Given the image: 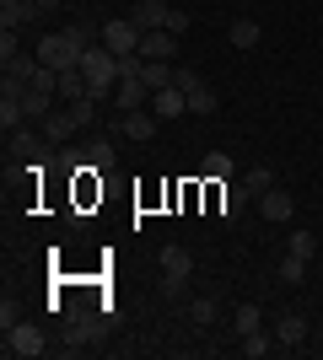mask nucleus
I'll list each match as a JSON object with an SVG mask.
<instances>
[{
  "label": "nucleus",
  "mask_w": 323,
  "mask_h": 360,
  "mask_svg": "<svg viewBox=\"0 0 323 360\" xmlns=\"http://www.w3.org/2000/svg\"><path fill=\"white\" fill-rule=\"evenodd\" d=\"M32 16H38L32 0H0V27H22V22H32Z\"/></svg>",
  "instance_id": "nucleus-17"
},
{
  "label": "nucleus",
  "mask_w": 323,
  "mask_h": 360,
  "mask_svg": "<svg viewBox=\"0 0 323 360\" xmlns=\"http://www.w3.org/2000/svg\"><path fill=\"white\" fill-rule=\"evenodd\" d=\"M215 317H221V296H200V301H189V323H194V328H210Z\"/></svg>",
  "instance_id": "nucleus-18"
},
{
  "label": "nucleus",
  "mask_w": 323,
  "mask_h": 360,
  "mask_svg": "<svg viewBox=\"0 0 323 360\" xmlns=\"http://www.w3.org/2000/svg\"><path fill=\"white\" fill-rule=\"evenodd\" d=\"M232 328H237V339H243V333H253V328H264V312H259V301H243V307L232 312Z\"/></svg>",
  "instance_id": "nucleus-19"
},
{
  "label": "nucleus",
  "mask_w": 323,
  "mask_h": 360,
  "mask_svg": "<svg viewBox=\"0 0 323 360\" xmlns=\"http://www.w3.org/2000/svg\"><path fill=\"white\" fill-rule=\"evenodd\" d=\"M156 113L151 108H135V113H119V124H113V129H119V135H129V140H140V146H146V140L156 135Z\"/></svg>",
  "instance_id": "nucleus-6"
},
{
  "label": "nucleus",
  "mask_w": 323,
  "mask_h": 360,
  "mask_svg": "<svg viewBox=\"0 0 323 360\" xmlns=\"http://www.w3.org/2000/svg\"><path fill=\"white\" fill-rule=\"evenodd\" d=\"M172 54H178V32H167V27L140 32V60H172Z\"/></svg>",
  "instance_id": "nucleus-7"
},
{
  "label": "nucleus",
  "mask_w": 323,
  "mask_h": 360,
  "mask_svg": "<svg viewBox=\"0 0 323 360\" xmlns=\"http://www.w3.org/2000/svg\"><path fill=\"white\" fill-rule=\"evenodd\" d=\"M76 70L87 75V91H92L97 103H103V97H113V86H119V54H108L103 44H87V54H81Z\"/></svg>",
  "instance_id": "nucleus-2"
},
{
  "label": "nucleus",
  "mask_w": 323,
  "mask_h": 360,
  "mask_svg": "<svg viewBox=\"0 0 323 360\" xmlns=\"http://www.w3.org/2000/svg\"><path fill=\"white\" fill-rule=\"evenodd\" d=\"M70 113H76V124L87 129V124L97 119V97H81V103H70Z\"/></svg>",
  "instance_id": "nucleus-26"
},
{
  "label": "nucleus",
  "mask_w": 323,
  "mask_h": 360,
  "mask_svg": "<svg viewBox=\"0 0 323 360\" xmlns=\"http://www.w3.org/2000/svg\"><path fill=\"white\" fill-rule=\"evenodd\" d=\"M275 345H280V349L308 345V317H302V312H280V317H275Z\"/></svg>",
  "instance_id": "nucleus-9"
},
{
  "label": "nucleus",
  "mask_w": 323,
  "mask_h": 360,
  "mask_svg": "<svg viewBox=\"0 0 323 360\" xmlns=\"http://www.w3.org/2000/svg\"><path fill=\"white\" fill-rule=\"evenodd\" d=\"M248 199H253V194H248V188H243V183H232V188H227V194H221V221H243V210H248Z\"/></svg>",
  "instance_id": "nucleus-16"
},
{
  "label": "nucleus",
  "mask_w": 323,
  "mask_h": 360,
  "mask_svg": "<svg viewBox=\"0 0 323 360\" xmlns=\"http://www.w3.org/2000/svg\"><path fill=\"white\" fill-rule=\"evenodd\" d=\"M44 333L38 328H27V323H11V328H6V355H16V360H38L44 355Z\"/></svg>",
  "instance_id": "nucleus-4"
},
{
  "label": "nucleus",
  "mask_w": 323,
  "mask_h": 360,
  "mask_svg": "<svg viewBox=\"0 0 323 360\" xmlns=\"http://www.w3.org/2000/svg\"><path fill=\"white\" fill-rule=\"evenodd\" d=\"M270 349H280V345H275V339H270V333H264V328L243 333V355H248V360H259V355H270Z\"/></svg>",
  "instance_id": "nucleus-24"
},
{
  "label": "nucleus",
  "mask_w": 323,
  "mask_h": 360,
  "mask_svg": "<svg viewBox=\"0 0 323 360\" xmlns=\"http://www.w3.org/2000/svg\"><path fill=\"white\" fill-rule=\"evenodd\" d=\"M38 129H44V140H54V146H65V140L76 135L81 124H76V113H70V108H54V113H49V119L38 124Z\"/></svg>",
  "instance_id": "nucleus-12"
},
{
  "label": "nucleus",
  "mask_w": 323,
  "mask_h": 360,
  "mask_svg": "<svg viewBox=\"0 0 323 360\" xmlns=\"http://www.w3.org/2000/svg\"><path fill=\"white\" fill-rule=\"evenodd\" d=\"M259 215L270 226H280V221H291V215H296V199L286 194V188H270V194H259Z\"/></svg>",
  "instance_id": "nucleus-10"
},
{
  "label": "nucleus",
  "mask_w": 323,
  "mask_h": 360,
  "mask_svg": "<svg viewBox=\"0 0 323 360\" xmlns=\"http://www.w3.org/2000/svg\"><path fill=\"white\" fill-rule=\"evenodd\" d=\"M237 167H232V156L227 150H205V162H200V178H210V183H227Z\"/></svg>",
  "instance_id": "nucleus-15"
},
{
  "label": "nucleus",
  "mask_w": 323,
  "mask_h": 360,
  "mask_svg": "<svg viewBox=\"0 0 323 360\" xmlns=\"http://www.w3.org/2000/svg\"><path fill=\"white\" fill-rule=\"evenodd\" d=\"M286 253H296V258H312V231H291Z\"/></svg>",
  "instance_id": "nucleus-27"
},
{
  "label": "nucleus",
  "mask_w": 323,
  "mask_h": 360,
  "mask_svg": "<svg viewBox=\"0 0 323 360\" xmlns=\"http://www.w3.org/2000/svg\"><path fill=\"white\" fill-rule=\"evenodd\" d=\"M167 16H172V6H167V0H135L129 22H135L140 32H151V27H167Z\"/></svg>",
  "instance_id": "nucleus-11"
},
{
  "label": "nucleus",
  "mask_w": 323,
  "mask_h": 360,
  "mask_svg": "<svg viewBox=\"0 0 323 360\" xmlns=\"http://www.w3.org/2000/svg\"><path fill=\"white\" fill-rule=\"evenodd\" d=\"M38 70H44V60H38V54H16V60L6 65V75H11V81H32Z\"/></svg>",
  "instance_id": "nucleus-23"
},
{
  "label": "nucleus",
  "mask_w": 323,
  "mask_h": 360,
  "mask_svg": "<svg viewBox=\"0 0 323 360\" xmlns=\"http://www.w3.org/2000/svg\"><path fill=\"white\" fill-rule=\"evenodd\" d=\"M87 162H92L97 172H113V167H119V150H113V140H92V146H87Z\"/></svg>",
  "instance_id": "nucleus-20"
},
{
  "label": "nucleus",
  "mask_w": 323,
  "mask_h": 360,
  "mask_svg": "<svg viewBox=\"0 0 323 360\" xmlns=\"http://www.w3.org/2000/svg\"><path fill=\"white\" fill-rule=\"evenodd\" d=\"M16 60V27H6L0 32V65H11Z\"/></svg>",
  "instance_id": "nucleus-28"
},
{
  "label": "nucleus",
  "mask_w": 323,
  "mask_h": 360,
  "mask_svg": "<svg viewBox=\"0 0 323 360\" xmlns=\"http://www.w3.org/2000/svg\"><path fill=\"white\" fill-rule=\"evenodd\" d=\"M189 274H194V264H189L184 248H162V290L167 296H178V285H184Z\"/></svg>",
  "instance_id": "nucleus-5"
},
{
  "label": "nucleus",
  "mask_w": 323,
  "mask_h": 360,
  "mask_svg": "<svg viewBox=\"0 0 323 360\" xmlns=\"http://www.w3.org/2000/svg\"><path fill=\"white\" fill-rule=\"evenodd\" d=\"M32 54H38L49 70H76L81 54H87V27H60V32H49Z\"/></svg>",
  "instance_id": "nucleus-1"
},
{
  "label": "nucleus",
  "mask_w": 323,
  "mask_h": 360,
  "mask_svg": "<svg viewBox=\"0 0 323 360\" xmlns=\"http://www.w3.org/2000/svg\"><path fill=\"white\" fill-rule=\"evenodd\" d=\"M243 188H248L253 199L270 194V188H275V172H270V167H248V172H243Z\"/></svg>",
  "instance_id": "nucleus-22"
},
{
  "label": "nucleus",
  "mask_w": 323,
  "mask_h": 360,
  "mask_svg": "<svg viewBox=\"0 0 323 360\" xmlns=\"http://www.w3.org/2000/svg\"><path fill=\"white\" fill-rule=\"evenodd\" d=\"M215 108H221V97H215V91L205 86V81H200V86H189V113H200V119H210Z\"/></svg>",
  "instance_id": "nucleus-21"
},
{
  "label": "nucleus",
  "mask_w": 323,
  "mask_h": 360,
  "mask_svg": "<svg viewBox=\"0 0 323 360\" xmlns=\"http://www.w3.org/2000/svg\"><path fill=\"white\" fill-rule=\"evenodd\" d=\"M32 6H38V11H54V6H60V0H32Z\"/></svg>",
  "instance_id": "nucleus-29"
},
{
  "label": "nucleus",
  "mask_w": 323,
  "mask_h": 360,
  "mask_svg": "<svg viewBox=\"0 0 323 360\" xmlns=\"http://www.w3.org/2000/svg\"><path fill=\"white\" fill-rule=\"evenodd\" d=\"M227 44L232 49H259V22H253V16H237L227 27Z\"/></svg>",
  "instance_id": "nucleus-14"
},
{
  "label": "nucleus",
  "mask_w": 323,
  "mask_h": 360,
  "mask_svg": "<svg viewBox=\"0 0 323 360\" xmlns=\"http://www.w3.org/2000/svg\"><path fill=\"white\" fill-rule=\"evenodd\" d=\"M302 274H308V258H296V253L280 258V285H302Z\"/></svg>",
  "instance_id": "nucleus-25"
},
{
  "label": "nucleus",
  "mask_w": 323,
  "mask_h": 360,
  "mask_svg": "<svg viewBox=\"0 0 323 360\" xmlns=\"http://www.w3.org/2000/svg\"><path fill=\"white\" fill-rule=\"evenodd\" d=\"M151 103V86H146V81H119V86H113V108H119V113H135V108H146Z\"/></svg>",
  "instance_id": "nucleus-13"
},
{
  "label": "nucleus",
  "mask_w": 323,
  "mask_h": 360,
  "mask_svg": "<svg viewBox=\"0 0 323 360\" xmlns=\"http://www.w3.org/2000/svg\"><path fill=\"white\" fill-rule=\"evenodd\" d=\"M103 49H108V54H119V60H124V54H140V27L129 22V16L108 22V27H103Z\"/></svg>",
  "instance_id": "nucleus-3"
},
{
  "label": "nucleus",
  "mask_w": 323,
  "mask_h": 360,
  "mask_svg": "<svg viewBox=\"0 0 323 360\" xmlns=\"http://www.w3.org/2000/svg\"><path fill=\"white\" fill-rule=\"evenodd\" d=\"M318 49H323V38H318Z\"/></svg>",
  "instance_id": "nucleus-30"
},
{
  "label": "nucleus",
  "mask_w": 323,
  "mask_h": 360,
  "mask_svg": "<svg viewBox=\"0 0 323 360\" xmlns=\"http://www.w3.org/2000/svg\"><path fill=\"white\" fill-rule=\"evenodd\" d=\"M151 113H156V119H184V113H189V91H184V86L151 91Z\"/></svg>",
  "instance_id": "nucleus-8"
}]
</instances>
